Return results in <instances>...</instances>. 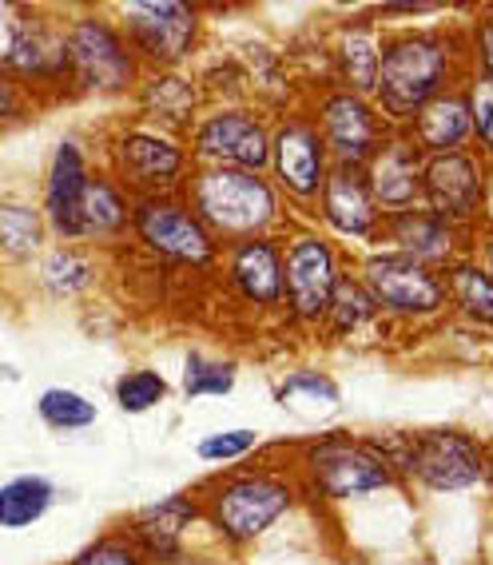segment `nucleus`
Instances as JSON below:
<instances>
[{
	"instance_id": "obj_20",
	"label": "nucleus",
	"mask_w": 493,
	"mask_h": 565,
	"mask_svg": "<svg viewBox=\"0 0 493 565\" xmlns=\"http://www.w3.org/2000/svg\"><path fill=\"white\" fill-rule=\"evenodd\" d=\"M200 522L203 514L195 490H175V494H163L140 510H131L124 518L120 534H128V542L151 565H180L187 562V537Z\"/></svg>"
},
{
	"instance_id": "obj_43",
	"label": "nucleus",
	"mask_w": 493,
	"mask_h": 565,
	"mask_svg": "<svg viewBox=\"0 0 493 565\" xmlns=\"http://www.w3.org/2000/svg\"><path fill=\"white\" fill-rule=\"evenodd\" d=\"M485 490L493 494V443H490V458H485Z\"/></svg>"
},
{
	"instance_id": "obj_1",
	"label": "nucleus",
	"mask_w": 493,
	"mask_h": 565,
	"mask_svg": "<svg viewBox=\"0 0 493 565\" xmlns=\"http://www.w3.org/2000/svg\"><path fill=\"white\" fill-rule=\"evenodd\" d=\"M465 76H470L465 21L383 29L374 104L394 131H403L442 92L462 88Z\"/></svg>"
},
{
	"instance_id": "obj_29",
	"label": "nucleus",
	"mask_w": 493,
	"mask_h": 565,
	"mask_svg": "<svg viewBox=\"0 0 493 565\" xmlns=\"http://www.w3.org/2000/svg\"><path fill=\"white\" fill-rule=\"evenodd\" d=\"M450 315H458L473 331H493V275L482 271L473 255H462L442 271Z\"/></svg>"
},
{
	"instance_id": "obj_44",
	"label": "nucleus",
	"mask_w": 493,
	"mask_h": 565,
	"mask_svg": "<svg viewBox=\"0 0 493 565\" xmlns=\"http://www.w3.org/2000/svg\"><path fill=\"white\" fill-rule=\"evenodd\" d=\"M0 379H4V383H17L21 371H17V366H0Z\"/></svg>"
},
{
	"instance_id": "obj_45",
	"label": "nucleus",
	"mask_w": 493,
	"mask_h": 565,
	"mask_svg": "<svg viewBox=\"0 0 493 565\" xmlns=\"http://www.w3.org/2000/svg\"><path fill=\"white\" fill-rule=\"evenodd\" d=\"M482 17H490V21H493V4H485V9H482Z\"/></svg>"
},
{
	"instance_id": "obj_33",
	"label": "nucleus",
	"mask_w": 493,
	"mask_h": 565,
	"mask_svg": "<svg viewBox=\"0 0 493 565\" xmlns=\"http://www.w3.org/2000/svg\"><path fill=\"white\" fill-rule=\"evenodd\" d=\"M239 383V363L235 359H219L207 351H187L183 354V379L180 391L187 403L200 398H227Z\"/></svg>"
},
{
	"instance_id": "obj_23",
	"label": "nucleus",
	"mask_w": 493,
	"mask_h": 565,
	"mask_svg": "<svg viewBox=\"0 0 493 565\" xmlns=\"http://www.w3.org/2000/svg\"><path fill=\"white\" fill-rule=\"evenodd\" d=\"M383 247L410 255V259L426 263L433 271H446L450 263L473 252V232H462V227L438 220L426 207H410V212H398L386 220Z\"/></svg>"
},
{
	"instance_id": "obj_9",
	"label": "nucleus",
	"mask_w": 493,
	"mask_h": 565,
	"mask_svg": "<svg viewBox=\"0 0 493 565\" xmlns=\"http://www.w3.org/2000/svg\"><path fill=\"white\" fill-rule=\"evenodd\" d=\"M0 72L21 84L36 104L72 100L61 17L29 4L9 9L0 21Z\"/></svg>"
},
{
	"instance_id": "obj_8",
	"label": "nucleus",
	"mask_w": 493,
	"mask_h": 565,
	"mask_svg": "<svg viewBox=\"0 0 493 565\" xmlns=\"http://www.w3.org/2000/svg\"><path fill=\"white\" fill-rule=\"evenodd\" d=\"M346 267L351 259L339 243L311 220H294L282 232V319L294 331H319Z\"/></svg>"
},
{
	"instance_id": "obj_27",
	"label": "nucleus",
	"mask_w": 493,
	"mask_h": 565,
	"mask_svg": "<svg viewBox=\"0 0 493 565\" xmlns=\"http://www.w3.org/2000/svg\"><path fill=\"white\" fill-rule=\"evenodd\" d=\"M36 282L49 299H61V303L84 299L100 282V255L81 243H52L36 263Z\"/></svg>"
},
{
	"instance_id": "obj_39",
	"label": "nucleus",
	"mask_w": 493,
	"mask_h": 565,
	"mask_svg": "<svg viewBox=\"0 0 493 565\" xmlns=\"http://www.w3.org/2000/svg\"><path fill=\"white\" fill-rule=\"evenodd\" d=\"M465 44H470V72L493 84V21L482 17V9L473 12V21H465Z\"/></svg>"
},
{
	"instance_id": "obj_35",
	"label": "nucleus",
	"mask_w": 493,
	"mask_h": 565,
	"mask_svg": "<svg viewBox=\"0 0 493 565\" xmlns=\"http://www.w3.org/2000/svg\"><path fill=\"white\" fill-rule=\"evenodd\" d=\"M168 398H172V383L156 366H128L111 383V403L120 406L124 414H151Z\"/></svg>"
},
{
	"instance_id": "obj_37",
	"label": "nucleus",
	"mask_w": 493,
	"mask_h": 565,
	"mask_svg": "<svg viewBox=\"0 0 493 565\" xmlns=\"http://www.w3.org/2000/svg\"><path fill=\"white\" fill-rule=\"evenodd\" d=\"M462 88H465V104H470L473 152L482 156L485 168H493V84L470 72Z\"/></svg>"
},
{
	"instance_id": "obj_38",
	"label": "nucleus",
	"mask_w": 493,
	"mask_h": 565,
	"mask_svg": "<svg viewBox=\"0 0 493 565\" xmlns=\"http://www.w3.org/2000/svg\"><path fill=\"white\" fill-rule=\"evenodd\" d=\"M64 565H151V562L128 542V534L104 530L100 537H92L88 545H81Z\"/></svg>"
},
{
	"instance_id": "obj_36",
	"label": "nucleus",
	"mask_w": 493,
	"mask_h": 565,
	"mask_svg": "<svg viewBox=\"0 0 493 565\" xmlns=\"http://www.w3.org/2000/svg\"><path fill=\"white\" fill-rule=\"evenodd\" d=\"M262 450V435L251 430V426H232V430H212L195 443V458L207 466H239L251 462L255 455Z\"/></svg>"
},
{
	"instance_id": "obj_25",
	"label": "nucleus",
	"mask_w": 493,
	"mask_h": 565,
	"mask_svg": "<svg viewBox=\"0 0 493 565\" xmlns=\"http://www.w3.org/2000/svg\"><path fill=\"white\" fill-rule=\"evenodd\" d=\"M131 207H136V200L116 183V175L96 168V175H92V183H88V195H84V207H81V239L76 243L92 247V252H96V247H120V243H128Z\"/></svg>"
},
{
	"instance_id": "obj_10",
	"label": "nucleus",
	"mask_w": 493,
	"mask_h": 565,
	"mask_svg": "<svg viewBox=\"0 0 493 565\" xmlns=\"http://www.w3.org/2000/svg\"><path fill=\"white\" fill-rule=\"evenodd\" d=\"M351 267L390 327H426L450 315L442 271H433L410 255L394 247H374L351 259Z\"/></svg>"
},
{
	"instance_id": "obj_18",
	"label": "nucleus",
	"mask_w": 493,
	"mask_h": 565,
	"mask_svg": "<svg viewBox=\"0 0 493 565\" xmlns=\"http://www.w3.org/2000/svg\"><path fill=\"white\" fill-rule=\"evenodd\" d=\"M223 291L251 315H282V235L227 243L215 263Z\"/></svg>"
},
{
	"instance_id": "obj_11",
	"label": "nucleus",
	"mask_w": 493,
	"mask_h": 565,
	"mask_svg": "<svg viewBox=\"0 0 493 565\" xmlns=\"http://www.w3.org/2000/svg\"><path fill=\"white\" fill-rule=\"evenodd\" d=\"M195 168L262 172L271 163V111L262 104H207L183 136Z\"/></svg>"
},
{
	"instance_id": "obj_31",
	"label": "nucleus",
	"mask_w": 493,
	"mask_h": 565,
	"mask_svg": "<svg viewBox=\"0 0 493 565\" xmlns=\"http://www.w3.org/2000/svg\"><path fill=\"white\" fill-rule=\"evenodd\" d=\"M49 227L41 207L21 195H0V255L12 263L41 259L49 252Z\"/></svg>"
},
{
	"instance_id": "obj_2",
	"label": "nucleus",
	"mask_w": 493,
	"mask_h": 565,
	"mask_svg": "<svg viewBox=\"0 0 493 565\" xmlns=\"http://www.w3.org/2000/svg\"><path fill=\"white\" fill-rule=\"evenodd\" d=\"M259 455L262 458H255V462L227 466V470L203 478L195 486L203 525L227 550L255 545L302 502V490L294 482L287 458L275 462V446H267Z\"/></svg>"
},
{
	"instance_id": "obj_15",
	"label": "nucleus",
	"mask_w": 493,
	"mask_h": 565,
	"mask_svg": "<svg viewBox=\"0 0 493 565\" xmlns=\"http://www.w3.org/2000/svg\"><path fill=\"white\" fill-rule=\"evenodd\" d=\"M302 108L311 111L314 128H319L326 152H331L334 168H358L363 172L371 156L378 152L390 136V124L383 120V111L374 104V96H358L351 88L326 84V88L311 92Z\"/></svg>"
},
{
	"instance_id": "obj_5",
	"label": "nucleus",
	"mask_w": 493,
	"mask_h": 565,
	"mask_svg": "<svg viewBox=\"0 0 493 565\" xmlns=\"http://www.w3.org/2000/svg\"><path fill=\"white\" fill-rule=\"evenodd\" d=\"M183 200L192 203V212L219 239V247L259 235H282L294 223V212L262 172L195 168L183 188Z\"/></svg>"
},
{
	"instance_id": "obj_12",
	"label": "nucleus",
	"mask_w": 493,
	"mask_h": 565,
	"mask_svg": "<svg viewBox=\"0 0 493 565\" xmlns=\"http://www.w3.org/2000/svg\"><path fill=\"white\" fill-rule=\"evenodd\" d=\"M116 21L131 52L140 56L143 72H175L195 61L207 29V9L187 0H128L116 9Z\"/></svg>"
},
{
	"instance_id": "obj_7",
	"label": "nucleus",
	"mask_w": 493,
	"mask_h": 565,
	"mask_svg": "<svg viewBox=\"0 0 493 565\" xmlns=\"http://www.w3.org/2000/svg\"><path fill=\"white\" fill-rule=\"evenodd\" d=\"M100 168L116 175V183L131 200L183 195L195 172L183 136H172V131H160L140 120H124L111 128V136L100 148Z\"/></svg>"
},
{
	"instance_id": "obj_14",
	"label": "nucleus",
	"mask_w": 493,
	"mask_h": 565,
	"mask_svg": "<svg viewBox=\"0 0 493 565\" xmlns=\"http://www.w3.org/2000/svg\"><path fill=\"white\" fill-rule=\"evenodd\" d=\"M331 152L322 143L319 128H314L311 111L294 104V108L279 111L271 120V163H267V180L275 183V192L287 200L299 220H311V207L319 200L322 183L331 175Z\"/></svg>"
},
{
	"instance_id": "obj_42",
	"label": "nucleus",
	"mask_w": 493,
	"mask_h": 565,
	"mask_svg": "<svg viewBox=\"0 0 493 565\" xmlns=\"http://www.w3.org/2000/svg\"><path fill=\"white\" fill-rule=\"evenodd\" d=\"M478 232H493V168L485 172V192H482V220H478Z\"/></svg>"
},
{
	"instance_id": "obj_28",
	"label": "nucleus",
	"mask_w": 493,
	"mask_h": 565,
	"mask_svg": "<svg viewBox=\"0 0 493 565\" xmlns=\"http://www.w3.org/2000/svg\"><path fill=\"white\" fill-rule=\"evenodd\" d=\"M386 319L383 311L374 307V299L366 295V287L358 282L354 267H346L339 287H334V299H331V311L322 319L319 331L331 339V343H363L371 334L386 331Z\"/></svg>"
},
{
	"instance_id": "obj_32",
	"label": "nucleus",
	"mask_w": 493,
	"mask_h": 565,
	"mask_svg": "<svg viewBox=\"0 0 493 565\" xmlns=\"http://www.w3.org/2000/svg\"><path fill=\"white\" fill-rule=\"evenodd\" d=\"M275 403L282 411L299 414V418H322V414H334L343 406V386L334 383L326 371L299 366V371H287L275 383Z\"/></svg>"
},
{
	"instance_id": "obj_3",
	"label": "nucleus",
	"mask_w": 493,
	"mask_h": 565,
	"mask_svg": "<svg viewBox=\"0 0 493 565\" xmlns=\"http://www.w3.org/2000/svg\"><path fill=\"white\" fill-rule=\"evenodd\" d=\"M287 466H291L294 482L302 498L314 505H346L366 502L386 490H406L403 478L394 475V466L374 446L371 435H354V430H326V435L299 438V443L282 446Z\"/></svg>"
},
{
	"instance_id": "obj_17",
	"label": "nucleus",
	"mask_w": 493,
	"mask_h": 565,
	"mask_svg": "<svg viewBox=\"0 0 493 565\" xmlns=\"http://www.w3.org/2000/svg\"><path fill=\"white\" fill-rule=\"evenodd\" d=\"M96 168H100V160L92 156V148L81 136H61L56 140L49 163H44L41 200H36V207L44 215V227H49V235L56 243L81 239V207Z\"/></svg>"
},
{
	"instance_id": "obj_21",
	"label": "nucleus",
	"mask_w": 493,
	"mask_h": 565,
	"mask_svg": "<svg viewBox=\"0 0 493 565\" xmlns=\"http://www.w3.org/2000/svg\"><path fill=\"white\" fill-rule=\"evenodd\" d=\"M422 163L426 156L414 148L406 131H390L383 148L371 156V163L363 168V180L386 220L398 212H410V207H422Z\"/></svg>"
},
{
	"instance_id": "obj_34",
	"label": "nucleus",
	"mask_w": 493,
	"mask_h": 565,
	"mask_svg": "<svg viewBox=\"0 0 493 565\" xmlns=\"http://www.w3.org/2000/svg\"><path fill=\"white\" fill-rule=\"evenodd\" d=\"M36 418L49 430H56V435H76V430L96 426L100 406L92 403L84 391H76V386H44L36 394Z\"/></svg>"
},
{
	"instance_id": "obj_4",
	"label": "nucleus",
	"mask_w": 493,
	"mask_h": 565,
	"mask_svg": "<svg viewBox=\"0 0 493 565\" xmlns=\"http://www.w3.org/2000/svg\"><path fill=\"white\" fill-rule=\"evenodd\" d=\"M374 446L394 466L403 486L426 494H470L485 486L490 443L462 426H426V430H374Z\"/></svg>"
},
{
	"instance_id": "obj_24",
	"label": "nucleus",
	"mask_w": 493,
	"mask_h": 565,
	"mask_svg": "<svg viewBox=\"0 0 493 565\" xmlns=\"http://www.w3.org/2000/svg\"><path fill=\"white\" fill-rule=\"evenodd\" d=\"M322 52H326V64H331V84L358 92V96H374L378 52H383V29L374 24V17L339 21Z\"/></svg>"
},
{
	"instance_id": "obj_19",
	"label": "nucleus",
	"mask_w": 493,
	"mask_h": 565,
	"mask_svg": "<svg viewBox=\"0 0 493 565\" xmlns=\"http://www.w3.org/2000/svg\"><path fill=\"white\" fill-rule=\"evenodd\" d=\"M485 160L478 152H450V156H426L422 163V207L438 220L478 232L482 220V192H485Z\"/></svg>"
},
{
	"instance_id": "obj_26",
	"label": "nucleus",
	"mask_w": 493,
	"mask_h": 565,
	"mask_svg": "<svg viewBox=\"0 0 493 565\" xmlns=\"http://www.w3.org/2000/svg\"><path fill=\"white\" fill-rule=\"evenodd\" d=\"M406 136L422 156H450V152H470L473 148V128H470V104H465V88L442 92L438 100L426 104L410 124Z\"/></svg>"
},
{
	"instance_id": "obj_30",
	"label": "nucleus",
	"mask_w": 493,
	"mask_h": 565,
	"mask_svg": "<svg viewBox=\"0 0 493 565\" xmlns=\"http://www.w3.org/2000/svg\"><path fill=\"white\" fill-rule=\"evenodd\" d=\"M56 498H61V486L52 482L49 475H41V470L0 482V530L21 534V530L41 525L52 514Z\"/></svg>"
},
{
	"instance_id": "obj_40",
	"label": "nucleus",
	"mask_w": 493,
	"mask_h": 565,
	"mask_svg": "<svg viewBox=\"0 0 493 565\" xmlns=\"http://www.w3.org/2000/svg\"><path fill=\"white\" fill-rule=\"evenodd\" d=\"M32 108H36V100H32L29 92L12 81V76H4V72H0V128L29 120Z\"/></svg>"
},
{
	"instance_id": "obj_6",
	"label": "nucleus",
	"mask_w": 493,
	"mask_h": 565,
	"mask_svg": "<svg viewBox=\"0 0 493 565\" xmlns=\"http://www.w3.org/2000/svg\"><path fill=\"white\" fill-rule=\"evenodd\" d=\"M64 56H68L72 96L96 100H131L143 81V64L131 52L116 12L76 9L61 17Z\"/></svg>"
},
{
	"instance_id": "obj_41",
	"label": "nucleus",
	"mask_w": 493,
	"mask_h": 565,
	"mask_svg": "<svg viewBox=\"0 0 493 565\" xmlns=\"http://www.w3.org/2000/svg\"><path fill=\"white\" fill-rule=\"evenodd\" d=\"M473 259L482 263V271L493 275V232H473Z\"/></svg>"
},
{
	"instance_id": "obj_22",
	"label": "nucleus",
	"mask_w": 493,
	"mask_h": 565,
	"mask_svg": "<svg viewBox=\"0 0 493 565\" xmlns=\"http://www.w3.org/2000/svg\"><path fill=\"white\" fill-rule=\"evenodd\" d=\"M131 108H136V120L140 124L172 131V136H187L192 124L200 120V111L207 108V96H203L195 72L187 68L143 72L140 88L131 96Z\"/></svg>"
},
{
	"instance_id": "obj_16",
	"label": "nucleus",
	"mask_w": 493,
	"mask_h": 565,
	"mask_svg": "<svg viewBox=\"0 0 493 565\" xmlns=\"http://www.w3.org/2000/svg\"><path fill=\"white\" fill-rule=\"evenodd\" d=\"M311 223L326 239L339 247H354V252H374L383 247L386 215L378 212L371 188H366L358 168H331L326 183H322L319 200L311 207Z\"/></svg>"
},
{
	"instance_id": "obj_13",
	"label": "nucleus",
	"mask_w": 493,
	"mask_h": 565,
	"mask_svg": "<svg viewBox=\"0 0 493 565\" xmlns=\"http://www.w3.org/2000/svg\"><path fill=\"white\" fill-rule=\"evenodd\" d=\"M131 243L148 259L183 267V271H215L219 263V239L192 212L183 195H148L131 207Z\"/></svg>"
}]
</instances>
